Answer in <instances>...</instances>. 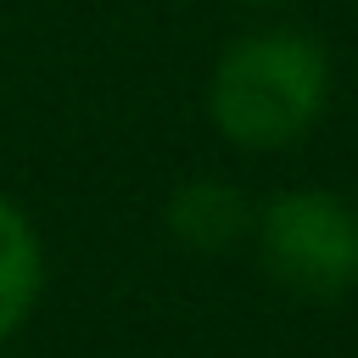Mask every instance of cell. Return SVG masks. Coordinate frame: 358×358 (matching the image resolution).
I'll use <instances>...</instances> for the list:
<instances>
[{
    "label": "cell",
    "instance_id": "obj_1",
    "mask_svg": "<svg viewBox=\"0 0 358 358\" xmlns=\"http://www.w3.org/2000/svg\"><path fill=\"white\" fill-rule=\"evenodd\" d=\"M330 101V62L308 34H246L235 39L213 78H207V112L224 140L246 151H280L302 140Z\"/></svg>",
    "mask_w": 358,
    "mask_h": 358
},
{
    "label": "cell",
    "instance_id": "obj_2",
    "mask_svg": "<svg viewBox=\"0 0 358 358\" xmlns=\"http://www.w3.org/2000/svg\"><path fill=\"white\" fill-rule=\"evenodd\" d=\"M263 263L302 296H341L358 285V213L330 190H285L257 218Z\"/></svg>",
    "mask_w": 358,
    "mask_h": 358
},
{
    "label": "cell",
    "instance_id": "obj_4",
    "mask_svg": "<svg viewBox=\"0 0 358 358\" xmlns=\"http://www.w3.org/2000/svg\"><path fill=\"white\" fill-rule=\"evenodd\" d=\"M39 280H45L39 235H34L28 213H22L11 196H0V341L34 313Z\"/></svg>",
    "mask_w": 358,
    "mask_h": 358
},
{
    "label": "cell",
    "instance_id": "obj_3",
    "mask_svg": "<svg viewBox=\"0 0 358 358\" xmlns=\"http://www.w3.org/2000/svg\"><path fill=\"white\" fill-rule=\"evenodd\" d=\"M168 229L190 252H224L252 229V201L229 179H185L168 196Z\"/></svg>",
    "mask_w": 358,
    "mask_h": 358
}]
</instances>
